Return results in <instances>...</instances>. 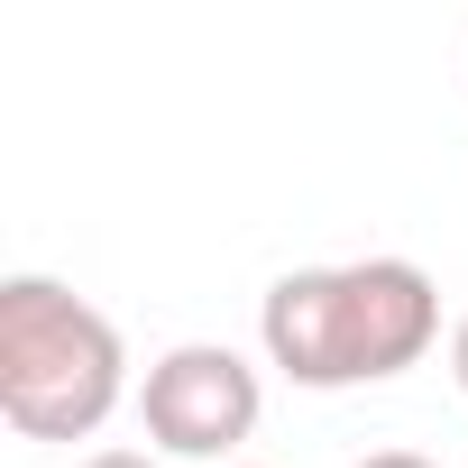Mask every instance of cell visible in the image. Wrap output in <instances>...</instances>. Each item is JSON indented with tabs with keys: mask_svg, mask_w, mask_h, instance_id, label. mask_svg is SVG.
<instances>
[{
	"mask_svg": "<svg viewBox=\"0 0 468 468\" xmlns=\"http://www.w3.org/2000/svg\"><path fill=\"white\" fill-rule=\"evenodd\" d=\"M258 349L285 386H313V395L386 386L441 349V285L413 258L294 267L258 303Z\"/></svg>",
	"mask_w": 468,
	"mask_h": 468,
	"instance_id": "1",
	"label": "cell"
},
{
	"mask_svg": "<svg viewBox=\"0 0 468 468\" xmlns=\"http://www.w3.org/2000/svg\"><path fill=\"white\" fill-rule=\"evenodd\" d=\"M129 395V340L56 276L0 285V422L19 441H92Z\"/></svg>",
	"mask_w": 468,
	"mask_h": 468,
	"instance_id": "2",
	"label": "cell"
},
{
	"mask_svg": "<svg viewBox=\"0 0 468 468\" xmlns=\"http://www.w3.org/2000/svg\"><path fill=\"white\" fill-rule=\"evenodd\" d=\"M258 413H267V377L229 340H175L138 377V422H147V441L165 459L239 468V450L258 441Z\"/></svg>",
	"mask_w": 468,
	"mask_h": 468,
	"instance_id": "3",
	"label": "cell"
},
{
	"mask_svg": "<svg viewBox=\"0 0 468 468\" xmlns=\"http://www.w3.org/2000/svg\"><path fill=\"white\" fill-rule=\"evenodd\" d=\"M450 386H459V395H468V313H459V322H450Z\"/></svg>",
	"mask_w": 468,
	"mask_h": 468,
	"instance_id": "4",
	"label": "cell"
},
{
	"mask_svg": "<svg viewBox=\"0 0 468 468\" xmlns=\"http://www.w3.org/2000/svg\"><path fill=\"white\" fill-rule=\"evenodd\" d=\"M74 468H156V459H147V450H83Z\"/></svg>",
	"mask_w": 468,
	"mask_h": 468,
	"instance_id": "5",
	"label": "cell"
},
{
	"mask_svg": "<svg viewBox=\"0 0 468 468\" xmlns=\"http://www.w3.org/2000/svg\"><path fill=\"white\" fill-rule=\"evenodd\" d=\"M358 468H441V459H422V450H367Z\"/></svg>",
	"mask_w": 468,
	"mask_h": 468,
	"instance_id": "6",
	"label": "cell"
},
{
	"mask_svg": "<svg viewBox=\"0 0 468 468\" xmlns=\"http://www.w3.org/2000/svg\"><path fill=\"white\" fill-rule=\"evenodd\" d=\"M239 468H258V459H239Z\"/></svg>",
	"mask_w": 468,
	"mask_h": 468,
	"instance_id": "7",
	"label": "cell"
}]
</instances>
